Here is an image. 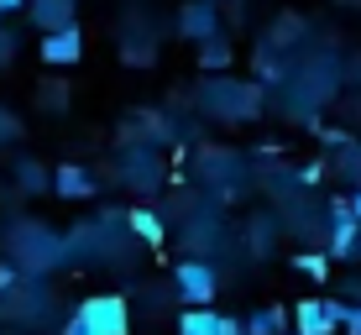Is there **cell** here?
Returning a JSON list of instances; mask_svg holds the SVG:
<instances>
[{
  "label": "cell",
  "mask_w": 361,
  "mask_h": 335,
  "mask_svg": "<svg viewBox=\"0 0 361 335\" xmlns=\"http://www.w3.org/2000/svg\"><path fill=\"white\" fill-rule=\"evenodd\" d=\"M53 194L58 200H90L94 194V173L79 163H58L53 168Z\"/></svg>",
  "instance_id": "7"
},
{
  "label": "cell",
  "mask_w": 361,
  "mask_h": 335,
  "mask_svg": "<svg viewBox=\"0 0 361 335\" xmlns=\"http://www.w3.org/2000/svg\"><path fill=\"white\" fill-rule=\"evenodd\" d=\"M345 205H351V215L361 220V183H356V189H351V200H345Z\"/></svg>",
  "instance_id": "22"
},
{
  "label": "cell",
  "mask_w": 361,
  "mask_h": 335,
  "mask_svg": "<svg viewBox=\"0 0 361 335\" xmlns=\"http://www.w3.org/2000/svg\"><path fill=\"white\" fill-rule=\"evenodd\" d=\"M42 63H53V68H68V63H79L84 58V37L79 27H58V32H42Z\"/></svg>",
  "instance_id": "4"
},
{
  "label": "cell",
  "mask_w": 361,
  "mask_h": 335,
  "mask_svg": "<svg viewBox=\"0 0 361 335\" xmlns=\"http://www.w3.org/2000/svg\"><path fill=\"white\" fill-rule=\"evenodd\" d=\"M173 288H178L183 309H209L220 299V272L204 262V257H189V262L173 267Z\"/></svg>",
  "instance_id": "1"
},
{
  "label": "cell",
  "mask_w": 361,
  "mask_h": 335,
  "mask_svg": "<svg viewBox=\"0 0 361 335\" xmlns=\"http://www.w3.org/2000/svg\"><path fill=\"white\" fill-rule=\"evenodd\" d=\"M11 58H16V37L0 27V63H11Z\"/></svg>",
  "instance_id": "17"
},
{
  "label": "cell",
  "mask_w": 361,
  "mask_h": 335,
  "mask_svg": "<svg viewBox=\"0 0 361 335\" xmlns=\"http://www.w3.org/2000/svg\"><path fill=\"white\" fill-rule=\"evenodd\" d=\"M341 330H345V335H361V304H351V315H345Z\"/></svg>",
  "instance_id": "18"
},
{
  "label": "cell",
  "mask_w": 361,
  "mask_h": 335,
  "mask_svg": "<svg viewBox=\"0 0 361 335\" xmlns=\"http://www.w3.org/2000/svg\"><path fill=\"white\" fill-rule=\"evenodd\" d=\"M325 220H330V257H356L361 220L351 215V205H345V200H335V205L325 209Z\"/></svg>",
  "instance_id": "3"
},
{
  "label": "cell",
  "mask_w": 361,
  "mask_h": 335,
  "mask_svg": "<svg viewBox=\"0 0 361 335\" xmlns=\"http://www.w3.org/2000/svg\"><path fill=\"white\" fill-rule=\"evenodd\" d=\"M335 173H345L351 183H361V147H345V152H341V168H335Z\"/></svg>",
  "instance_id": "15"
},
{
  "label": "cell",
  "mask_w": 361,
  "mask_h": 335,
  "mask_svg": "<svg viewBox=\"0 0 361 335\" xmlns=\"http://www.w3.org/2000/svg\"><path fill=\"white\" fill-rule=\"evenodd\" d=\"M126 183H136V189H152L157 178H163V163H157L152 147H136V152L126 157V173H121Z\"/></svg>",
  "instance_id": "9"
},
{
  "label": "cell",
  "mask_w": 361,
  "mask_h": 335,
  "mask_svg": "<svg viewBox=\"0 0 361 335\" xmlns=\"http://www.w3.org/2000/svg\"><path fill=\"white\" fill-rule=\"evenodd\" d=\"M199 63H204V68H226L231 63V47L220 42V37H209V42H199Z\"/></svg>",
  "instance_id": "14"
},
{
  "label": "cell",
  "mask_w": 361,
  "mask_h": 335,
  "mask_svg": "<svg viewBox=\"0 0 361 335\" xmlns=\"http://www.w3.org/2000/svg\"><path fill=\"white\" fill-rule=\"evenodd\" d=\"M178 32L189 37V42H209V37H220V11H215V0H189V6L178 11Z\"/></svg>",
  "instance_id": "5"
},
{
  "label": "cell",
  "mask_w": 361,
  "mask_h": 335,
  "mask_svg": "<svg viewBox=\"0 0 361 335\" xmlns=\"http://www.w3.org/2000/svg\"><path fill=\"white\" fill-rule=\"evenodd\" d=\"M16 189L21 194H42V189H53V173H47L42 163H32V157H21L16 163Z\"/></svg>",
  "instance_id": "12"
},
{
  "label": "cell",
  "mask_w": 361,
  "mask_h": 335,
  "mask_svg": "<svg viewBox=\"0 0 361 335\" xmlns=\"http://www.w3.org/2000/svg\"><path fill=\"white\" fill-rule=\"evenodd\" d=\"M6 136H16V116H6V110H0V142H6Z\"/></svg>",
  "instance_id": "19"
},
{
  "label": "cell",
  "mask_w": 361,
  "mask_h": 335,
  "mask_svg": "<svg viewBox=\"0 0 361 335\" xmlns=\"http://www.w3.org/2000/svg\"><path fill=\"white\" fill-rule=\"evenodd\" d=\"M11 11H27V0H0V16H11Z\"/></svg>",
  "instance_id": "21"
},
{
  "label": "cell",
  "mask_w": 361,
  "mask_h": 335,
  "mask_svg": "<svg viewBox=\"0 0 361 335\" xmlns=\"http://www.w3.org/2000/svg\"><path fill=\"white\" fill-rule=\"evenodd\" d=\"M126 220H131V231L142 236L147 246H157V241H163V236H168V231H163V215H152V209H131Z\"/></svg>",
  "instance_id": "13"
},
{
  "label": "cell",
  "mask_w": 361,
  "mask_h": 335,
  "mask_svg": "<svg viewBox=\"0 0 361 335\" xmlns=\"http://www.w3.org/2000/svg\"><path fill=\"white\" fill-rule=\"evenodd\" d=\"M63 335H90V325H84V319H79V315H73V319H68V325H63Z\"/></svg>",
  "instance_id": "20"
},
{
  "label": "cell",
  "mask_w": 361,
  "mask_h": 335,
  "mask_svg": "<svg viewBox=\"0 0 361 335\" xmlns=\"http://www.w3.org/2000/svg\"><path fill=\"white\" fill-rule=\"evenodd\" d=\"M288 319H293V315H288V309H278V304H267V309H257V315H252V319H246V325H241V330H246V335H283V330H288Z\"/></svg>",
  "instance_id": "11"
},
{
  "label": "cell",
  "mask_w": 361,
  "mask_h": 335,
  "mask_svg": "<svg viewBox=\"0 0 361 335\" xmlns=\"http://www.w3.org/2000/svg\"><path fill=\"white\" fill-rule=\"evenodd\" d=\"M73 6L79 0H27V16L37 32H58V27H73Z\"/></svg>",
  "instance_id": "8"
},
{
  "label": "cell",
  "mask_w": 361,
  "mask_h": 335,
  "mask_svg": "<svg viewBox=\"0 0 361 335\" xmlns=\"http://www.w3.org/2000/svg\"><path fill=\"white\" fill-rule=\"evenodd\" d=\"M178 335H246L235 319L215 315V309H183L178 315Z\"/></svg>",
  "instance_id": "6"
},
{
  "label": "cell",
  "mask_w": 361,
  "mask_h": 335,
  "mask_svg": "<svg viewBox=\"0 0 361 335\" xmlns=\"http://www.w3.org/2000/svg\"><path fill=\"white\" fill-rule=\"evenodd\" d=\"M79 319L90 325V335H131L126 293H90V299L79 304Z\"/></svg>",
  "instance_id": "2"
},
{
  "label": "cell",
  "mask_w": 361,
  "mask_h": 335,
  "mask_svg": "<svg viewBox=\"0 0 361 335\" xmlns=\"http://www.w3.org/2000/svg\"><path fill=\"white\" fill-rule=\"evenodd\" d=\"M293 325H298V335H330L335 319H330L325 299H304V304L293 309Z\"/></svg>",
  "instance_id": "10"
},
{
  "label": "cell",
  "mask_w": 361,
  "mask_h": 335,
  "mask_svg": "<svg viewBox=\"0 0 361 335\" xmlns=\"http://www.w3.org/2000/svg\"><path fill=\"white\" fill-rule=\"evenodd\" d=\"M298 272H309V278H325V272H330V257L304 252V257H298Z\"/></svg>",
  "instance_id": "16"
}]
</instances>
